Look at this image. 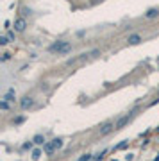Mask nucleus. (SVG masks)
<instances>
[{"instance_id":"obj_1","label":"nucleus","mask_w":159,"mask_h":161,"mask_svg":"<svg viewBox=\"0 0 159 161\" xmlns=\"http://www.w3.org/2000/svg\"><path fill=\"white\" fill-rule=\"evenodd\" d=\"M134 113L136 111H131V113H127V115H123V117H120L116 120V124H115V129H123L125 125H127L129 122L132 120V117H134Z\"/></svg>"},{"instance_id":"obj_6","label":"nucleus","mask_w":159,"mask_h":161,"mask_svg":"<svg viewBox=\"0 0 159 161\" xmlns=\"http://www.w3.org/2000/svg\"><path fill=\"white\" fill-rule=\"evenodd\" d=\"M43 150H45V154H47V156H52V154H54L57 149L54 147L52 141H48V143H45V145H43Z\"/></svg>"},{"instance_id":"obj_19","label":"nucleus","mask_w":159,"mask_h":161,"mask_svg":"<svg viewBox=\"0 0 159 161\" xmlns=\"http://www.w3.org/2000/svg\"><path fill=\"white\" fill-rule=\"evenodd\" d=\"M9 57H11V56H9V54H7V52H6V54H2V61H7Z\"/></svg>"},{"instance_id":"obj_16","label":"nucleus","mask_w":159,"mask_h":161,"mask_svg":"<svg viewBox=\"0 0 159 161\" xmlns=\"http://www.w3.org/2000/svg\"><path fill=\"white\" fill-rule=\"evenodd\" d=\"M0 107H2V109H9V102L2 100V102H0Z\"/></svg>"},{"instance_id":"obj_8","label":"nucleus","mask_w":159,"mask_h":161,"mask_svg":"<svg viewBox=\"0 0 159 161\" xmlns=\"http://www.w3.org/2000/svg\"><path fill=\"white\" fill-rule=\"evenodd\" d=\"M14 98H16V93H14V90L11 88L9 91L4 95V100H6V102H14Z\"/></svg>"},{"instance_id":"obj_9","label":"nucleus","mask_w":159,"mask_h":161,"mask_svg":"<svg viewBox=\"0 0 159 161\" xmlns=\"http://www.w3.org/2000/svg\"><path fill=\"white\" fill-rule=\"evenodd\" d=\"M32 141L36 143V145H45L47 141H45V136H41V134H36L34 138H32Z\"/></svg>"},{"instance_id":"obj_12","label":"nucleus","mask_w":159,"mask_h":161,"mask_svg":"<svg viewBox=\"0 0 159 161\" xmlns=\"http://www.w3.org/2000/svg\"><path fill=\"white\" fill-rule=\"evenodd\" d=\"M127 145H129V140H123V141H120L116 147H115V150H123Z\"/></svg>"},{"instance_id":"obj_13","label":"nucleus","mask_w":159,"mask_h":161,"mask_svg":"<svg viewBox=\"0 0 159 161\" xmlns=\"http://www.w3.org/2000/svg\"><path fill=\"white\" fill-rule=\"evenodd\" d=\"M52 143H54V147H55V149H61V147H63V140H61V138H54Z\"/></svg>"},{"instance_id":"obj_4","label":"nucleus","mask_w":159,"mask_h":161,"mask_svg":"<svg viewBox=\"0 0 159 161\" xmlns=\"http://www.w3.org/2000/svg\"><path fill=\"white\" fill-rule=\"evenodd\" d=\"M113 129H115V124H113V122H106V124H102V125H100L98 132H100V136H106V134H109Z\"/></svg>"},{"instance_id":"obj_21","label":"nucleus","mask_w":159,"mask_h":161,"mask_svg":"<svg viewBox=\"0 0 159 161\" xmlns=\"http://www.w3.org/2000/svg\"><path fill=\"white\" fill-rule=\"evenodd\" d=\"M132 158H134L132 154H127V156H125V159H127V161H132Z\"/></svg>"},{"instance_id":"obj_15","label":"nucleus","mask_w":159,"mask_h":161,"mask_svg":"<svg viewBox=\"0 0 159 161\" xmlns=\"http://www.w3.org/2000/svg\"><path fill=\"white\" fill-rule=\"evenodd\" d=\"M91 159V154H84V156H81L77 161H89Z\"/></svg>"},{"instance_id":"obj_2","label":"nucleus","mask_w":159,"mask_h":161,"mask_svg":"<svg viewBox=\"0 0 159 161\" xmlns=\"http://www.w3.org/2000/svg\"><path fill=\"white\" fill-rule=\"evenodd\" d=\"M68 45H70L68 41H63V40H59V41L52 43V45L48 47V50H50V52H54V54H59V56H61V52H63V50L66 48V47H68Z\"/></svg>"},{"instance_id":"obj_5","label":"nucleus","mask_w":159,"mask_h":161,"mask_svg":"<svg viewBox=\"0 0 159 161\" xmlns=\"http://www.w3.org/2000/svg\"><path fill=\"white\" fill-rule=\"evenodd\" d=\"M25 27H27L25 18H16V20H14V31L16 32H23L25 31Z\"/></svg>"},{"instance_id":"obj_10","label":"nucleus","mask_w":159,"mask_h":161,"mask_svg":"<svg viewBox=\"0 0 159 161\" xmlns=\"http://www.w3.org/2000/svg\"><path fill=\"white\" fill-rule=\"evenodd\" d=\"M157 14H159V9H156V7H152V9H149L147 13H145V16H147V18H156Z\"/></svg>"},{"instance_id":"obj_7","label":"nucleus","mask_w":159,"mask_h":161,"mask_svg":"<svg viewBox=\"0 0 159 161\" xmlns=\"http://www.w3.org/2000/svg\"><path fill=\"white\" fill-rule=\"evenodd\" d=\"M127 41H129V45H138V43L141 41V36H139V34H131L127 38Z\"/></svg>"},{"instance_id":"obj_17","label":"nucleus","mask_w":159,"mask_h":161,"mask_svg":"<svg viewBox=\"0 0 159 161\" xmlns=\"http://www.w3.org/2000/svg\"><path fill=\"white\" fill-rule=\"evenodd\" d=\"M32 145H34V141H27V143H23V149H32Z\"/></svg>"},{"instance_id":"obj_20","label":"nucleus","mask_w":159,"mask_h":161,"mask_svg":"<svg viewBox=\"0 0 159 161\" xmlns=\"http://www.w3.org/2000/svg\"><path fill=\"white\" fill-rule=\"evenodd\" d=\"M14 122H16V124H21V122H23V117H18L16 120H14Z\"/></svg>"},{"instance_id":"obj_18","label":"nucleus","mask_w":159,"mask_h":161,"mask_svg":"<svg viewBox=\"0 0 159 161\" xmlns=\"http://www.w3.org/2000/svg\"><path fill=\"white\" fill-rule=\"evenodd\" d=\"M14 38H16L14 32H7V40H9V41H14Z\"/></svg>"},{"instance_id":"obj_14","label":"nucleus","mask_w":159,"mask_h":161,"mask_svg":"<svg viewBox=\"0 0 159 161\" xmlns=\"http://www.w3.org/2000/svg\"><path fill=\"white\" fill-rule=\"evenodd\" d=\"M7 43H9V40H7V36H0V45H2V47H6Z\"/></svg>"},{"instance_id":"obj_3","label":"nucleus","mask_w":159,"mask_h":161,"mask_svg":"<svg viewBox=\"0 0 159 161\" xmlns=\"http://www.w3.org/2000/svg\"><path fill=\"white\" fill-rule=\"evenodd\" d=\"M34 106V98L29 95H25V97H21L20 98V107L21 109H29V107Z\"/></svg>"},{"instance_id":"obj_11","label":"nucleus","mask_w":159,"mask_h":161,"mask_svg":"<svg viewBox=\"0 0 159 161\" xmlns=\"http://www.w3.org/2000/svg\"><path fill=\"white\" fill-rule=\"evenodd\" d=\"M41 154H43V150H41V149H34V150H32V159L38 161L40 158H41Z\"/></svg>"}]
</instances>
